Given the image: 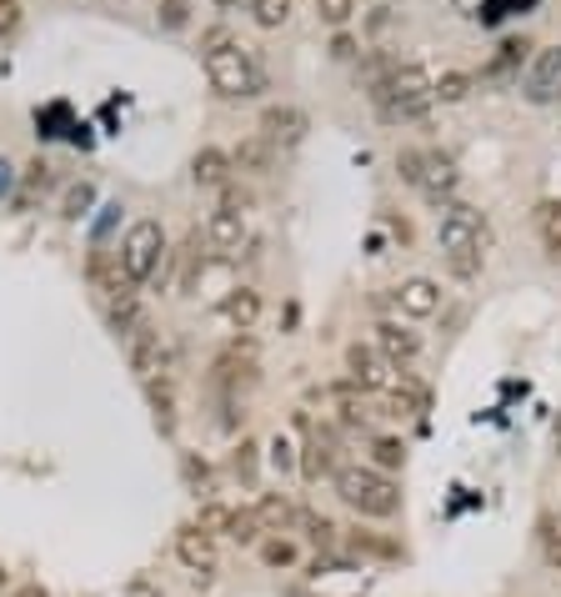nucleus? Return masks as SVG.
<instances>
[{"instance_id":"0eeeda50","label":"nucleus","mask_w":561,"mask_h":597,"mask_svg":"<svg viewBox=\"0 0 561 597\" xmlns=\"http://www.w3.org/2000/svg\"><path fill=\"white\" fill-rule=\"evenodd\" d=\"M521 96L531 106H551L561 96V45H547V51L531 56L527 76H521Z\"/></svg>"},{"instance_id":"dca6fc26","label":"nucleus","mask_w":561,"mask_h":597,"mask_svg":"<svg viewBox=\"0 0 561 597\" xmlns=\"http://www.w3.org/2000/svg\"><path fill=\"white\" fill-rule=\"evenodd\" d=\"M331 467H337V437H331V432H316V442H306V457H301L306 482H321Z\"/></svg>"},{"instance_id":"c9c22d12","label":"nucleus","mask_w":561,"mask_h":597,"mask_svg":"<svg viewBox=\"0 0 561 597\" xmlns=\"http://www.w3.org/2000/svg\"><path fill=\"white\" fill-rule=\"evenodd\" d=\"M271 463H276V467H292V442H286V437L271 442Z\"/></svg>"},{"instance_id":"c756f323","label":"nucleus","mask_w":561,"mask_h":597,"mask_svg":"<svg viewBox=\"0 0 561 597\" xmlns=\"http://www.w3.org/2000/svg\"><path fill=\"white\" fill-rule=\"evenodd\" d=\"M256 532H261L256 512H237V518H231V532H226V538H237V542H256Z\"/></svg>"},{"instance_id":"bb28decb","label":"nucleus","mask_w":561,"mask_h":597,"mask_svg":"<svg viewBox=\"0 0 561 597\" xmlns=\"http://www.w3.org/2000/svg\"><path fill=\"white\" fill-rule=\"evenodd\" d=\"M296 522L306 528V538L316 542V547H331V538H337V528L321 518V512H296Z\"/></svg>"},{"instance_id":"4be33fe9","label":"nucleus","mask_w":561,"mask_h":597,"mask_svg":"<svg viewBox=\"0 0 561 597\" xmlns=\"http://www.w3.org/2000/svg\"><path fill=\"white\" fill-rule=\"evenodd\" d=\"M286 15H292V0H251V21H256L261 31L286 25Z\"/></svg>"},{"instance_id":"2eb2a0df","label":"nucleus","mask_w":561,"mask_h":597,"mask_svg":"<svg viewBox=\"0 0 561 597\" xmlns=\"http://www.w3.org/2000/svg\"><path fill=\"white\" fill-rule=\"evenodd\" d=\"M376 351H382L386 361H411L416 351H421V337H416L411 327H402V322H382V327H376Z\"/></svg>"},{"instance_id":"c85d7f7f","label":"nucleus","mask_w":561,"mask_h":597,"mask_svg":"<svg viewBox=\"0 0 561 597\" xmlns=\"http://www.w3.org/2000/svg\"><path fill=\"white\" fill-rule=\"evenodd\" d=\"M161 6V25L166 31H180V25L191 21V0H156Z\"/></svg>"},{"instance_id":"e433bc0d","label":"nucleus","mask_w":561,"mask_h":597,"mask_svg":"<svg viewBox=\"0 0 561 597\" xmlns=\"http://www.w3.org/2000/svg\"><path fill=\"white\" fill-rule=\"evenodd\" d=\"M547 567H557V573H561V538L547 542Z\"/></svg>"},{"instance_id":"39448f33","label":"nucleus","mask_w":561,"mask_h":597,"mask_svg":"<svg viewBox=\"0 0 561 597\" xmlns=\"http://www.w3.org/2000/svg\"><path fill=\"white\" fill-rule=\"evenodd\" d=\"M161 257H166V231H161V221H135L131 231H125V241H121L125 276H131L135 286L151 282V276L161 271Z\"/></svg>"},{"instance_id":"7c9ffc66","label":"nucleus","mask_w":561,"mask_h":597,"mask_svg":"<svg viewBox=\"0 0 561 597\" xmlns=\"http://www.w3.org/2000/svg\"><path fill=\"white\" fill-rule=\"evenodd\" d=\"M451 271H457V276H466V282H472L476 271H482V251H457V257H451Z\"/></svg>"},{"instance_id":"a878e982","label":"nucleus","mask_w":561,"mask_h":597,"mask_svg":"<svg viewBox=\"0 0 561 597\" xmlns=\"http://www.w3.org/2000/svg\"><path fill=\"white\" fill-rule=\"evenodd\" d=\"M261 563L266 567H292L296 563V542H286V538L261 542Z\"/></svg>"},{"instance_id":"ea45409f","label":"nucleus","mask_w":561,"mask_h":597,"mask_svg":"<svg viewBox=\"0 0 561 597\" xmlns=\"http://www.w3.org/2000/svg\"><path fill=\"white\" fill-rule=\"evenodd\" d=\"M0 587H6V573H0Z\"/></svg>"},{"instance_id":"9b49d317","label":"nucleus","mask_w":561,"mask_h":597,"mask_svg":"<svg viewBox=\"0 0 561 597\" xmlns=\"http://www.w3.org/2000/svg\"><path fill=\"white\" fill-rule=\"evenodd\" d=\"M396 306H402V316H411V322L437 316L441 312V286L431 282V276H406V282L396 286Z\"/></svg>"},{"instance_id":"412c9836","label":"nucleus","mask_w":561,"mask_h":597,"mask_svg":"<svg viewBox=\"0 0 561 597\" xmlns=\"http://www.w3.org/2000/svg\"><path fill=\"white\" fill-rule=\"evenodd\" d=\"M256 522L276 532V528H286V522H296V512H292L286 497H261V502H256Z\"/></svg>"},{"instance_id":"2f4dec72","label":"nucleus","mask_w":561,"mask_h":597,"mask_svg":"<svg viewBox=\"0 0 561 597\" xmlns=\"http://www.w3.org/2000/svg\"><path fill=\"white\" fill-rule=\"evenodd\" d=\"M21 25V0H0V35H15Z\"/></svg>"},{"instance_id":"423d86ee","label":"nucleus","mask_w":561,"mask_h":597,"mask_svg":"<svg viewBox=\"0 0 561 597\" xmlns=\"http://www.w3.org/2000/svg\"><path fill=\"white\" fill-rule=\"evenodd\" d=\"M437 241H441V251L447 257H457V251H482L486 247V221H482V211L476 206H447L441 211V221H437Z\"/></svg>"},{"instance_id":"5701e85b","label":"nucleus","mask_w":561,"mask_h":597,"mask_svg":"<svg viewBox=\"0 0 561 597\" xmlns=\"http://www.w3.org/2000/svg\"><path fill=\"white\" fill-rule=\"evenodd\" d=\"M231 518H237V508H226V502H206V508L196 512V528H201L206 538H216V532H231Z\"/></svg>"},{"instance_id":"f8f14e48","label":"nucleus","mask_w":561,"mask_h":597,"mask_svg":"<svg viewBox=\"0 0 561 597\" xmlns=\"http://www.w3.org/2000/svg\"><path fill=\"white\" fill-rule=\"evenodd\" d=\"M191 176H196V186H206V192H226L231 176H237V161L226 156L221 146H201L191 161Z\"/></svg>"},{"instance_id":"58836bf2","label":"nucleus","mask_w":561,"mask_h":597,"mask_svg":"<svg viewBox=\"0 0 561 597\" xmlns=\"http://www.w3.org/2000/svg\"><path fill=\"white\" fill-rule=\"evenodd\" d=\"M15 597H45V593H41V587H21V593H15Z\"/></svg>"},{"instance_id":"b1692460","label":"nucleus","mask_w":561,"mask_h":597,"mask_svg":"<svg viewBox=\"0 0 561 597\" xmlns=\"http://www.w3.org/2000/svg\"><path fill=\"white\" fill-rule=\"evenodd\" d=\"M371 463H376V473H396L406 463V447L396 437H376L371 442Z\"/></svg>"},{"instance_id":"a211bd4d","label":"nucleus","mask_w":561,"mask_h":597,"mask_svg":"<svg viewBox=\"0 0 561 597\" xmlns=\"http://www.w3.org/2000/svg\"><path fill=\"white\" fill-rule=\"evenodd\" d=\"M161 361H166V357H161V341L151 337L146 327H141V332H131V367H135V372L146 377V382H156Z\"/></svg>"},{"instance_id":"72a5a7b5","label":"nucleus","mask_w":561,"mask_h":597,"mask_svg":"<svg viewBox=\"0 0 561 597\" xmlns=\"http://www.w3.org/2000/svg\"><path fill=\"white\" fill-rule=\"evenodd\" d=\"M237 473H241V477L256 473V442H241V452H237Z\"/></svg>"},{"instance_id":"f03ea898","label":"nucleus","mask_w":561,"mask_h":597,"mask_svg":"<svg viewBox=\"0 0 561 597\" xmlns=\"http://www.w3.org/2000/svg\"><path fill=\"white\" fill-rule=\"evenodd\" d=\"M376 106H382L392 121H421V116L437 106V76L427 66H396L392 80L376 90Z\"/></svg>"},{"instance_id":"4468645a","label":"nucleus","mask_w":561,"mask_h":597,"mask_svg":"<svg viewBox=\"0 0 561 597\" xmlns=\"http://www.w3.org/2000/svg\"><path fill=\"white\" fill-rule=\"evenodd\" d=\"M176 557L186 567H191V573H216V542L206 538L201 528H186L176 538Z\"/></svg>"},{"instance_id":"1a4fd4ad","label":"nucleus","mask_w":561,"mask_h":597,"mask_svg":"<svg viewBox=\"0 0 561 597\" xmlns=\"http://www.w3.org/2000/svg\"><path fill=\"white\" fill-rule=\"evenodd\" d=\"M346 372L361 392H382V387H392V361H386L376 347H361V341L346 347Z\"/></svg>"},{"instance_id":"ddd939ff","label":"nucleus","mask_w":561,"mask_h":597,"mask_svg":"<svg viewBox=\"0 0 561 597\" xmlns=\"http://www.w3.org/2000/svg\"><path fill=\"white\" fill-rule=\"evenodd\" d=\"M206 241H211L216 251H241V241H246V211H231V206L211 211V221H206Z\"/></svg>"},{"instance_id":"cd10ccee","label":"nucleus","mask_w":561,"mask_h":597,"mask_svg":"<svg viewBox=\"0 0 561 597\" xmlns=\"http://www.w3.org/2000/svg\"><path fill=\"white\" fill-rule=\"evenodd\" d=\"M316 15H321L326 25H337V31H341V25L356 15V0H316Z\"/></svg>"},{"instance_id":"393cba45","label":"nucleus","mask_w":561,"mask_h":597,"mask_svg":"<svg viewBox=\"0 0 561 597\" xmlns=\"http://www.w3.org/2000/svg\"><path fill=\"white\" fill-rule=\"evenodd\" d=\"M537 226H541V241H547V251H551V257H561V202L541 206Z\"/></svg>"},{"instance_id":"9d476101","label":"nucleus","mask_w":561,"mask_h":597,"mask_svg":"<svg viewBox=\"0 0 561 597\" xmlns=\"http://www.w3.org/2000/svg\"><path fill=\"white\" fill-rule=\"evenodd\" d=\"M90 282H96V292H106V302L111 306L135 302V282L125 276L121 257H90Z\"/></svg>"},{"instance_id":"473e14b6","label":"nucleus","mask_w":561,"mask_h":597,"mask_svg":"<svg viewBox=\"0 0 561 597\" xmlns=\"http://www.w3.org/2000/svg\"><path fill=\"white\" fill-rule=\"evenodd\" d=\"M90 196H96V192H90L86 181H80V186H70V196H66V216H80V211H86Z\"/></svg>"},{"instance_id":"6ab92c4d","label":"nucleus","mask_w":561,"mask_h":597,"mask_svg":"<svg viewBox=\"0 0 561 597\" xmlns=\"http://www.w3.org/2000/svg\"><path fill=\"white\" fill-rule=\"evenodd\" d=\"M221 316H226V322H231V327H241V332H246V327H256V316H261V296L241 286V292H231V296H226V302H221Z\"/></svg>"},{"instance_id":"f3484780","label":"nucleus","mask_w":561,"mask_h":597,"mask_svg":"<svg viewBox=\"0 0 561 597\" xmlns=\"http://www.w3.org/2000/svg\"><path fill=\"white\" fill-rule=\"evenodd\" d=\"M231 161H237V171H251V176H266V171L276 166V146H271L266 135H251V141H241V146L231 151Z\"/></svg>"},{"instance_id":"7ed1b4c3","label":"nucleus","mask_w":561,"mask_h":597,"mask_svg":"<svg viewBox=\"0 0 561 597\" xmlns=\"http://www.w3.org/2000/svg\"><path fill=\"white\" fill-rule=\"evenodd\" d=\"M206 76H211V86L221 90L226 101H246V96L266 90V70H261L246 45H237V41L206 51Z\"/></svg>"},{"instance_id":"4c0bfd02","label":"nucleus","mask_w":561,"mask_h":597,"mask_svg":"<svg viewBox=\"0 0 561 597\" xmlns=\"http://www.w3.org/2000/svg\"><path fill=\"white\" fill-rule=\"evenodd\" d=\"M211 6H221V11H237L241 0H211Z\"/></svg>"},{"instance_id":"6e6552de","label":"nucleus","mask_w":561,"mask_h":597,"mask_svg":"<svg viewBox=\"0 0 561 597\" xmlns=\"http://www.w3.org/2000/svg\"><path fill=\"white\" fill-rule=\"evenodd\" d=\"M311 121H306L301 106H266L261 111V135H266L271 146H301Z\"/></svg>"},{"instance_id":"20e7f679","label":"nucleus","mask_w":561,"mask_h":597,"mask_svg":"<svg viewBox=\"0 0 561 597\" xmlns=\"http://www.w3.org/2000/svg\"><path fill=\"white\" fill-rule=\"evenodd\" d=\"M396 171H402L406 186H416V192L431 196V202H447L461 181L457 161H451L447 151H402V156H396Z\"/></svg>"},{"instance_id":"aec40b11","label":"nucleus","mask_w":561,"mask_h":597,"mask_svg":"<svg viewBox=\"0 0 561 597\" xmlns=\"http://www.w3.org/2000/svg\"><path fill=\"white\" fill-rule=\"evenodd\" d=\"M466 96H472V76H466V70H441L437 76V101L457 106V101H466Z\"/></svg>"},{"instance_id":"f704fd0d","label":"nucleus","mask_w":561,"mask_h":597,"mask_svg":"<svg viewBox=\"0 0 561 597\" xmlns=\"http://www.w3.org/2000/svg\"><path fill=\"white\" fill-rule=\"evenodd\" d=\"M356 51H361V45L351 41V35H337V41H331V56H337V61H356Z\"/></svg>"},{"instance_id":"f257e3e1","label":"nucleus","mask_w":561,"mask_h":597,"mask_svg":"<svg viewBox=\"0 0 561 597\" xmlns=\"http://www.w3.org/2000/svg\"><path fill=\"white\" fill-rule=\"evenodd\" d=\"M337 497L361 518H396L402 512V487L376 467H337Z\"/></svg>"}]
</instances>
